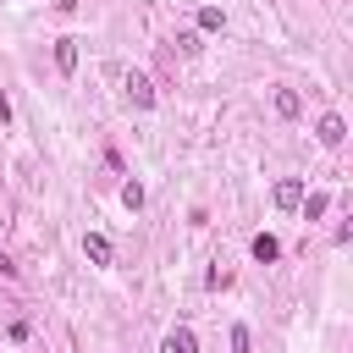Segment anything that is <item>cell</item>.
<instances>
[{
	"label": "cell",
	"mask_w": 353,
	"mask_h": 353,
	"mask_svg": "<svg viewBox=\"0 0 353 353\" xmlns=\"http://www.w3.org/2000/svg\"><path fill=\"white\" fill-rule=\"evenodd\" d=\"M232 353H248V325H232Z\"/></svg>",
	"instance_id": "12"
},
{
	"label": "cell",
	"mask_w": 353,
	"mask_h": 353,
	"mask_svg": "<svg viewBox=\"0 0 353 353\" xmlns=\"http://www.w3.org/2000/svg\"><path fill=\"white\" fill-rule=\"evenodd\" d=\"M199 28H204V33H221V28H226V11L204 6V11H199Z\"/></svg>",
	"instance_id": "8"
},
{
	"label": "cell",
	"mask_w": 353,
	"mask_h": 353,
	"mask_svg": "<svg viewBox=\"0 0 353 353\" xmlns=\"http://www.w3.org/2000/svg\"><path fill=\"white\" fill-rule=\"evenodd\" d=\"M121 204H127V210H138V204H143V188H138V182H127V188H121Z\"/></svg>",
	"instance_id": "11"
},
{
	"label": "cell",
	"mask_w": 353,
	"mask_h": 353,
	"mask_svg": "<svg viewBox=\"0 0 353 353\" xmlns=\"http://www.w3.org/2000/svg\"><path fill=\"white\" fill-rule=\"evenodd\" d=\"M248 248H254V259H259V265H270V259H281V243H276L270 232H259V237H254Z\"/></svg>",
	"instance_id": "7"
},
{
	"label": "cell",
	"mask_w": 353,
	"mask_h": 353,
	"mask_svg": "<svg viewBox=\"0 0 353 353\" xmlns=\"http://www.w3.org/2000/svg\"><path fill=\"white\" fill-rule=\"evenodd\" d=\"M276 110H281V116H298V110H303V99H298L292 88H276Z\"/></svg>",
	"instance_id": "9"
},
{
	"label": "cell",
	"mask_w": 353,
	"mask_h": 353,
	"mask_svg": "<svg viewBox=\"0 0 353 353\" xmlns=\"http://www.w3.org/2000/svg\"><path fill=\"white\" fill-rule=\"evenodd\" d=\"M314 132H320V143H325V149H342V138H347V127H342V116H336V110H325Z\"/></svg>",
	"instance_id": "1"
},
{
	"label": "cell",
	"mask_w": 353,
	"mask_h": 353,
	"mask_svg": "<svg viewBox=\"0 0 353 353\" xmlns=\"http://www.w3.org/2000/svg\"><path fill=\"white\" fill-rule=\"evenodd\" d=\"M127 99H132L138 110H149V105H154V88H149V77H143V72H127Z\"/></svg>",
	"instance_id": "3"
},
{
	"label": "cell",
	"mask_w": 353,
	"mask_h": 353,
	"mask_svg": "<svg viewBox=\"0 0 353 353\" xmlns=\"http://www.w3.org/2000/svg\"><path fill=\"white\" fill-rule=\"evenodd\" d=\"M325 210H331V199H325V193H309V199H303V221H320Z\"/></svg>",
	"instance_id": "10"
},
{
	"label": "cell",
	"mask_w": 353,
	"mask_h": 353,
	"mask_svg": "<svg viewBox=\"0 0 353 353\" xmlns=\"http://www.w3.org/2000/svg\"><path fill=\"white\" fill-rule=\"evenodd\" d=\"M55 66H61L66 77L77 72V39H55Z\"/></svg>",
	"instance_id": "5"
},
{
	"label": "cell",
	"mask_w": 353,
	"mask_h": 353,
	"mask_svg": "<svg viewBox=\"0 0 353 353\" xmlns=\"http://www.w3.org/2000/svg\"><path fill=\"white\" fill-rule=\"evenodd\" d=\"M83 254H88L94 265H110V237H99V232H88V237H83Z\"/></svg>",
	"instance_id": "6"
},
{
	"label": "cell",
	"mask_w": 353,
	"mask_h": 353,
	"mask_svg": "<svg viewBox=\"0 0 353 353\" xmlns=\"http://www.w3.org/2000/svg\"><path fill=\"white\" fill-rule=\"evenodd\" d=\"M270 199H276V210H298V204H303V182H298V176H281Z\"/></svg>",
	"instance_id": "2"
},
{
	"label": "cell",
	"mask_w": 353,
	"mask_h": 353,
	"mask_svg": "<svg viewBox=\"0 0 353 353\" xmlns=\"http://www.w3.org/2000/svg\"><path fill=\"white\" fill-rule=\"evenodd\" d=\"M160 353H199V336H193L188 325H176V331L160 342Z\"/></svg>",
	"instance_id": "4"
}]
</instances>
